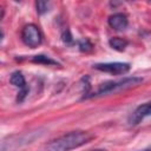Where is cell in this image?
I'll list each match as a JSON object with an SVG mask.
<instances>
[{"instance_id": "cell-1", "label": "cell", "mask_w": 151, "mask_h": 151, "mask_svg": "<svg viewBox=\"0 0 151 151\" xmlns=\"http://www.w3.org/2000/svg\"><path fill=\"white\" fill-rule=\"evenodd\" d=\"M92 139L93 136L87 131H71L51 140L45 146V151H71L90 143Z\"/></svg>"}, {"instance_id": "cell-2", "label": "cell", "mask_w": 151, "mask_h": 151, "mask_svg": "<svg viewBox=\"0 0 151 151\" xmlns=\"http://www.w3.org/2000/svg\"><path fill=\"white\" fill-rule=\"evenodd\" d=\"M142 81H143V78H140V77H127V78H123L119 80H110V81L100 84L98 90L96 91V93H93L91 97L104 96V94H109V93L117 92L120 90L130 88L132 86H137Z\"/></svg>"}, {"instance_id": "cell-3", "label": "cell", "mask_w": 151, "mask_h": 151, "mask_svg": "<svg viewBox=\"0 0 151 151\" xmlns=\"http://www.w3.org/2000/svg\"><path fill=\"white\" fill-rule=\"evenodd\" d=\"M21 40L26 46L35 48L42 42V34L38 26L34 24H28L21 31Z\"/></svg>"}, {"instance_id": "cell-4", "label": "cell", "mask_w": 151, "mask_h": 151, "mask_svg": "<svg viewBox=\"0 0 151 151\" xmlns=\"http://www.w3.org/2000/svg\"><path fill=\"white\" fill-rule=\"evenodd\" d=\"M93 67L100 72L110 73L113 76H120V74L127 73L131 68V65L129 63L114 61V63H99V64L93 65Z\"/></svg>"}, {"instance_id": "cell-5", "label": "cell", "mask_w": 151, "mask_h": 151, "mask_svg": "<svg viewBox=\"0 0 151 151\" xmlns=\"http://www.w3.org/2000/svg\"><path fill=\"white\" fill-rule=\"evenodd\" d=\"M9 83L13 86H15V87L19 88L17 100L18 101H22L25 99V97L27 96V93H28V87H27V84H26V79L22 76V73L19 72V71L13 72L11 74V78H9Z\"/></svg>"}, {"instance_id": "cell-6", "label": "cell", "mask_w": 151, "mask_h": 151, "mask_svg": "<svg viewBox=\"0 0 151 151\" xmlns=\"http://www.w3.org/2000/svg\"><path fill=\"white\" fill-rule=\"evenodd\" d=\"M146 117H151V101L144 103L138 107H136V110L129 117V123L131 125H137Z\"/></svg>"}, {"instance_id": "cell-7", "label": "cell", "mask_w": 151, "mask_h": 151, "mask_svg": "<svg viewBox=\"0 0 151 151\" xmlns=\"http://www.w3.org/2000/svg\"><path fill=\"white\" fill-rule=\"evenodd\" d=\"M107 22H109V26L114 31H124L129 25L127 17L124 13H114L110 15L107 19Z\"/></svg>"}, {"instance_id": "cell-8", "label": "cell", "mask_w": 151, "mask_h": 151, "mask_svg": "<svg viewBox=\"0 0 151 151\" xmlns=\"http://www.w3.org/2000/svg\"><path fill=\"white\" fill-rule=\"evenodd\" d=\"M127 44H129L127 40H125V39H123V38H119V37H113V38H111V39L109 40L110 47H112L113 50L119 51V52H123V51L126 48Z\"/></svg>"}, {"instance_id": "cell-9", "label": "cell", "mask_w": 151, "mask_h": 151, "mask_svg": "<svg viewBox=\"0 0 151 151\" xmlns=\"http://www.w3.org/2000/svg\"><path fill=\"white\" fill-rule=\"evenodd\" d=\"M31 60H32L33 63L42 64V65H47V66H50V65H58V63H57L55 60H53V59H51L50 57L44 55V54L34 55V57H32V59H31Z\"/></svg>"}, {"instance_id": "cell-10", "label": "cell", "mask_w": 151, "mask_h": 151, "mask_svg": "<svg viewBox=\"0 0 151 151\" xmlns=\"http://www.w3.org/2000/svg\"><path fill=\"white\" fill-rule=\"evenodd\" d=\"M35 6H37V12L39 14H45L50 11V7H51V2H47V1H37L35 2Z\"/></svg>"}, {"instance_id": "cell-11", "label": "cell", "mask_w": 151, "mask_h": 151, "mask_svg": "<svg viewBox=\"0 0 151 151\" xmlns=\"http://www.w3.org/2000/svg\"><path fill=\"white\" fill-rule=\"evenodd\" d=\"M78 46H79V50L83 51V52H90V51L93 48L92 44H91L90 40H87V39L79 40V41H78Z\"/></svg>"}, {"instance_id": "cell-12", "label": "cell", "mask_w": 151, "mask_h": 151, "mask_svg": "<svg viewBox=\"0 0 151 151\" xmlns=\"http://www.w3.org/2000/svg\"><path fill=\"white\" fill-rule=\"evenodd\" d=\"M63 40H64V42L67 44V45H71V44L73 42V39H72V37H71V34H70L68 31L64 32V34H63Z\"/></svg>"}, {"instance_id": "cell-13", "label": "cell", "mask_w": 151, "mask_h": 151, "mask_svg": "<svg viewBox=\"0 0 151 151\" xmlns=\"http://www.w3.org/2000/svg\"><path fill=\"white\" fill-rule=\"evenodd\" d=\"M90 151H106L104 149H94V150H90Z\"/></svg>"}, {"instance_id": "cell-14", "label": "cell", "mask_w": 151, "mask_h": 151, "mask_svg": "<svg viewBox=\"0 0 151 151\" xmlns=\"http://www.w3.org/2000/svg\"><path fill=\"white\" fill-rule=\"evenodd\" d=\"M140 151H151V146L147 147V149H144V150H140Z\"/></svg>"}]
</instances>
